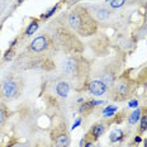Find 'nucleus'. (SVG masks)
Here are the masks:
<instances>
[{"instance_id": "nucleus-4", "label": "nucleus", "mask_w": 147, "mask_h": 147, "mask_svg": "<svg viewBox=\"0 0 147 147\" xmlns=\"http://www.w3.org/2000/svg\"><path fill=\"white\" fill-rule=\"evenodd\" d=\"M112 98L115 100V102H123V100H127L128 98L132 95L133 91V85L131 80L127 78V76H122L119 80L115 82V85L112 88Z\"/></svg>"}, {"instance_id": "nucleus-23", "label": "nucleus", "mask_w": 147, "mask_h": 147, "mask_svg": "<svg viewBox=\"0 0 147 147\" xmlns=\"http://www.w3.org/2000/svg\"><path fill=\"white\" fill-rule=\"evenodd\" d=\"M82 147H95V142L94 141H86Z\"/></svg>"}, {"instance_id": "nucleus-17", "label": "nucleus", "mask_w": 147, "mask_h": 147, "mask_svg": "<svg viewBox=\"0 0 147 147\" xmlns=\"http://www.w3.org/2000/svg\"><path fill=\"white\" fill-rule=\"evenodd\" d=\"M117 112V107H114V105H109V107H107L105 109L103 110V117L104 118H110V117H114V113Z\"/></svg>"}, {"instance_id": "nucleus-13", "label": "nucleus", "mask_w": 147, "mask_h": 147, "mask_svg": "<svg viewBox=\"0 0 147 147\" xmlns=\"http://www.w3.org/2000/svg\"><path fill=\"white\" fill-rule=\"evenodd\" d=\"M124 138V132L122 129H114L112 131V133H110L109 136V140L112 143H117V142H121V141H123Z\"/></svg>"}, {"instance_id": "nucleus-28", "label": "nucleus", "mask_w": 147, "mask_h": 147, "mask_svg": "<svg viewBox=\"0 0 147 147\" xmlns=\"http://www.w3.org/2000/svg\"><path fill=\"white\" fill-rule=\"evenodd\" d=\"M145 108H147V98H146V105H145Z\"/></svg>"}, {"instance_id": "nucleus-16", "label": "nucleus", "mask_w": 147, "mask_h": 147, "mask_svg": "<svg viewBox=\"0 0 147 147\" xmlns=\"http://www.w3.org/2000/svg\"><path fill=\"white\" fill-rule=\"evenodd\" d=\"M147 131V109H146V113L141 117L140 119V127H138V133L142 134Z\"/></svg>"}, {"instance_id": "nucleus-10", "label": "nucleus", "mask_w": 147, "mask_h": 147, "mask_svg": "<svg viewBox=\"0 0 147 147\" xmlns=\"http://www.w3.org/2000/svg\"><path fill=\"white\" fill-rule=\"evenodd\" d=\"M100 104H104V102H102V100H88L86 103L80 105L79 112H80L81 114H89L91 110L94 108H96V107H99Z\"/></svg>"}, {"instance_id": "nucleus-1", "label": "nucleus", "mask_w": 147, "mask_h": 147, "mask_svg": "<svg viewBox=\"0 0 147 147\" xmlns=\"http://www.w3.org/2000/svg\"><path fill=\"white\" fill-rule=\"evenodd\" d=\"M66 26L79 36H91L98 30V20L85 8L76 7L69 13L66 18Z\"/></svg>"}, {"instance_id": "nucleus-9", "label": "nucleus", "mask_w": 147, "mask_h": 147, "mask_svg": "<svg viewBox=\"0 0 147 147\" xmlns=\"http://www.w3.org/2000/svg\"><path fill=\"white\" fill-rule=\"evenodd\" d=\"M108 86L100 80H93L88 84V91L95 96H102L107 93Z\"/></svg>"}, {"instance_id": "nucleus-25", "label": "nucleus", "mask_w": 147, "mask_h": 147, "mask_svg": "<svg viewBox=\"0 0 147 147\" xmlns=\"http://www.w3.org/2000/svg\"><path fill=\"white\" fill-rule=\"evenodd\" d=\"M134 141H136L137 143H140V142H141V141H142V140H141V137H140V136H137L136 138H134Z\"/></svg>"}, {"instance_id": "nucleus-12", "label": "nucleus", "mask_w": 147, "mask_h": 147, "mask_svg": "<svg viewBox=\"0 0 147 147\" xmlns=\"http://www.w3.org/2000/svg\"><path fill=\"white\" fill-rule=\"evenodd\" d=\"M93 15H95V18L100 22L103 20H107L110 15V10L107 8H103V7H99V8H94V13Z\"/></svg>"}, {"instance_id": "nucleus-20", "label": "nucleus", "mask_w": 147, "mask_h": 147, "mask_svg": "<svg viewBox=\"0 0 147 147\" xmlns=\"http://www.w3.org/2000/svg\"><path fill=\"white\" fill-rule=\"evenodd\" d=\"M14 57V50H11V48H9V50L5 52V55H4V60L5 61H10L11 59Z\"/></svg>"}, {"instance_id": "nucleus-18", "label": "nucleus", "mask_w": 147, "mask_h": 147, "mask_svg": "<svg viewBox=\"0 0 147 147\" xmlns=\"http://www.w3.org/2000/svg\"><path fill=\"white\" fill-rule=\"evenodd\" d=\"M125 3H127V0H110L109 5H110V8H113V9H118V8L123 7Z\"/></svg>"}, {"instance_id": "nucleus-3", "label": "nucleus", "mask_w": 147, "mask_h": 147, "mask_svg": "<svg viewBox=\"0 0 147 147\" xmlns=\"http://www.w3.org/2000/svg\"><path fill=\"white\" fill-rule=\"evenodd\" d=\"M62 69L66 75L71 76V78H80L82 75H86L89 70V65L86 61L81 59V57L71 56L65 60Z\"/></svg>"}, {"instance_id": "nucleus-14", "label": "nucleus", "mask_w": 147, "mask_h": 147, "mask_svg": "<svg viewBox=\"0 0 147 147\" xmlns=\"http://www.w3.org/2000/svg\"><path fill=\"white\" fill-rule=\"evenodd\" d=\"M141 117H142V109H136L128 117V124H131V125L137 124V122L141 119Z\"/></svg>"}, {"instance_id": "nucleus-6", "label": "nucleus", "mask_w": 147, "mask_h": 147, "mask_svg": "<svg viewBox=\"0 0 147 147\" xmlns=\"http://www.w3.org/2000/svg\"><path fill=\"white\" fill-rule=\"evenodd\" d=\"M0 93L5 99H11V98L17 96V94L19 93V84L14 79H7L0 88Z\"/></svg>"}, {"instance_id": "nucleus-7", "label": "nucleus", "mask_w": 147, "mask_h": 147, "mask_svg": "<svg viewBox=\"0 0 147 147\" xmlns=\"http://www.w3.org/2000/svg\"><path fill=\"white\" fill-rule=\"evenodd\" d=\"M52 42L50 41L48 36H38L30 42L29 45V51L33 52V53H42V52L47 51V48L50 47V45Z\"/></svg>"}, {"instance_id": "nucleus-19", "label": "nucleus", "mask_w": 147, "mask_h": 147, "mask_svg": "<svg viewBox=\"0 0 147 147\" xmlns=\"http://www.w3.org/2000/svg\"><path fill=\"white\" fill-rule=\"evenodd\" d=\"M56 10H57V5H55V7H53V8H51L46 14H42V17H41V18H42V19H48V18L52 17V15L56 13Z\"/></svg>"}, {"instance_id": "nucleus-24", "label": "nucleus", "mask_w": 147, "mask_h": 147, "mask_svg": "<svg viewBox=\"0 0 147 147\" xmlns=\"http://www.w3.org/2000/svg\"><path fill=\"white\" fill-rule=\"evenodd\" d=\"M80 123H81V118H79V119H78V121H76V122H75V124H74V125H72V128H76V127H78V125H79V124H80Z\"/></svg>"}, {"instance_id": "nucleus-27", "label": "nucleus", "mask_w": 147, "mask_h": 147, "mask_svg": "<svg viewBox=\"0 0 147 147\" xmlns=\"http://www.w3.org/2000/svg\"><path fill=\"white\" fill-rule=\"evenodd\" d=\"M20 3H23V0H18V4H20Z\"/></svg>"}, {"instance_id": "nucleus-30", "label": "nucleus", "mask_w": 147, "mask_h": 147, "mask_svg": "<svg viewBox=\"0 0 147 147\" xmlns=\"http://www.w3.org/2000/svg\"><path fill=\"white\" fill-rule=\"evenodd\" d=\"M107 1H110V0H107Z\"/></svg>"}, {"instance_id": "nucleus-29", "label": "nucleus", "mask_w": 147, "mask_h": 147, "mask_svg": "<svg viewBox=\"0 0 147 147\" xmlns=\"http://www.w3.org/2000/svg\"><path fill=\"white\" fill-rule=\"evenodd\" d=\"M0 29H1V26H0Z\"/></svg>"}, {"instance_id": "nucleus-22", "label": "nucleus", "mask_w": 147, "mask_h": 147, "mask_svg": "<svg viewBox=\"0 0 147 147\" xmlns=\"http://www.w3.org/2000/svg\"><path fill=\"white\" fill-rule=\"evenodd\" d=\"M128 107H129V108H137V107H138V100H137V99H132L129 102V104H128Z\"/></svg>"}, {"instance_id": "nucleus-15", "label": "nucleus", "mask_w": 147, "mask_h": 147, "mask_svg": "<svg viewBox=\"0 0 147 147\" xmlns=\"http://www.w3.org/2000/svg\"><path fill=\"white\" fill-rule=\"evenodd\" d=\"M39 28V23H38V20H33V22H30L29 23V26L27 27V29H26V36H32L33 33H36L37 32V29Z\"/></svg>"}, {"instance_id": "nucleus-5", "label": "nucleus", "mask_w": 147, "mask_h": 147, "mask_svg": "<svg viewBox=\"0 0 147 147\" xmlns=\"http://www.w3.org/2000/svg\"><path fill=\"white\" fill-rule=\"evenodd\" d=\"M52 141H53L55 147H69L70 146V136L67 132L65 124L52 131Z\"/></svg>"}, {"instance_id": "nucleus-21", "label": "nucleus", "mask_w": 147, "mask_h": 147, "mask_svg": "<svg viewBox=\"0 0 147 147\" xmlns=\"http://www.w3.org/2000/svg\"><path fill=\"white\" fill-rule=\"evenodd\" d=\"M7 115H8L7 114V110L0 107V124H3L5 122V119H7Z\"/></svg>"}, {"instance_id": "nucleus-11", "label": "nucleus", "mask_w": 147, "mask_h": 147, "mask_svg": "<svg viewBox=\"0 0 147 147\" xmlns=\"http://www.w3.org/2000/svg\"><path fill=\"white\" fill-rule=\"evenodd\" d=\"M55 91H56V94L60 98H67V96H69V93H70V85H69V82H66V81L57 82L56 88H55Z\"/></svg>"}, {"instance_id": "nucleus-26", "label": "nucleus", "mask_w": 147, "mask_h": 147, "mask_svg": "<svg viewBox=\"0 0 147 147\" xmlns=\"http://www.w3.org/2000/svg\"><path fill=\"white\" fill-rule=\"evenodd\" d=\"M143 147H147V138L143 141Z\"/></svg>"}, {"instance_id": "nucleus-8", "label": "nucleus", "mask_w": 147, "mask_h": 147, "mask_svg": "<svg viewBox=\"0 0 147 147\" xmlns=\"http://www.w3.org/2000/svg\"><path fill=\"white\" fill-rule=\"evenodd\" d=\"M105 131H107V124L103 123V122H98V123L91 125V128L89 129L88 134L85 136V140L86 141H94V142H95L96 140H99L100 137L103 136Z\"/></svg>"}, {"instance_id": "nucleus-2", "label": "nucleus", "mask_w": 147, "mask_h": 147, "mask_svg": "<svg viewBox=\"0 0 147 147\" xmlns=\"http://www.w3.org/2000/svg\"><path fill=\"white\" fill-rule=\"evenodd\" d=\"M53 38L57 45L62 46L67 51H74V52H80L81 51V45L75 33L72 32L69 27H61L53 33Z\"/></svg>"}]
</instances>
